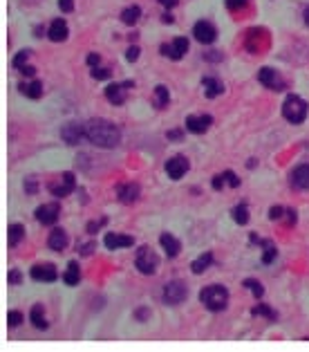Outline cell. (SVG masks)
Masks as SVG:
<instances>
[{"label":"cell","instance_id":"cell-19","mask_svg":"<svg viewBox=\"0 0 309 352\" xmlns=\"http://www.w3.org/2000/svg\"><path fill=\"white\" fill-rule=\"evenodd\" d=\"M202 87H204V92H206L208 99H215L219 92H224V83L219 79H215V76H204Z\"/></svg>","mask_w":309,"mask_h":352},{"label":"cell","instance_id":"cell-31","mask_svg":"<svg viewBox=\"0 0 309 352\" xmlns=\"http://www.w3.org/2000/svg\"><path fill=\"white\" fill-rule=\"evenodd\" d=\"M233 220L238 222V225H247L249 222V209H247V204H238L233 209Z\"/></svg>","mask_w":309,"mask_h":352},{"label":"cell","instance_id":"cell-33","mask_svg":"<svg viewBox=\"0 0 309 352\" xmlns=\"http://www.w3.org/2000/svg\"><path fill=\"white\" fill-rule=\"evenodd\" d=\"M244 287L247 289H251V294H253V296H262L264 294V287H262V283H258V281H253V278H247V281H244Z\"/></svg>","mask_w":309,"mask_h":352},{"label":"cell","instance_id":"cell-11","mask_svg":"<svg viewBox=\"0 0 309 352\" xmlns=\"http://www.w3.org/2000/svg\"><path fill=\"white\" fill-rule=\"evenodd\" d=\"M59 213H61L59 202H50V204H43L36 209V220L43 222V225H54L59 220Z\"/></svg>","mask_w":309,"mask_h":352},{"label":"cell","instance_id":"cell-42","mask_svg":"<svg viewBox=\"0 0 309 352\" xmlns=\"http://www.w3.org/2000/svg\"><path fill=\"white\" fill-rule=\"evenodd\" d=\"M59 7H61V12L70 14L74 9V0H59Z\"/></svg>","mask_w":309,"mask_h":352},{"label":"cell","instance_id":"cell-14","mask_svg":"<svg viewBox=\"0 0 309 352\" xmlns=\"http://www.w3.org/2000/svg\"><path fill=\"white\" fill-rule=\"evenodd\" d=\"M211 123H213L211 115H191V117H186V130H191L195 135H202L204 130H208Z\"/></svg>","mask_w":309,"mask_h":352},{"label":"cell","instance_id":"cell-20","mask_svg":"<svg viewBox=\"0 0 309 352\" xmlns=\"http://www.w3.org/2000/svg\"><path fill=\"white\" fill-rule=\"evenodd\" d=\"M159 245L164 247V251L168 253V258H175L177 253L182 251L180 240H177L175 236H170V234H161V236H159Z\"/></svg>","mask_w":309,"mask_h":352},{"label":"cell","instance_id":"cell-12","mask_svg":"<svg viewBox=\"0 0 309 352\" xmlns=\"http://www.w3.org/2000/svg\"><path fill=\"white\" fill-rule=\"evenodd\" d=\"M74 173H63V182L61 184H52L50 186V191H52V195H54L56 200H61V198H67V195L74 191Z\"/></svg>","mask_w":309,"mask_h":352},{"label":"cell","instance_id":"cell-47","mask_svg":"<svg viewBox=\"0 0 309 352\" xmlns=\"http://www.w3.org/2000/svg\"><path fill=\"white\" fill-rule=\"evenodd\" d=\"M222 186H224V175H215V178H213V189L219 191Z\"/></svg>","mask_w":309,"mask_h":352},{"label":"cell","instance_id":"cell-53","mask_svg":"<svg viewBox=\"0 0 309 352\" xmlns=\"http://www.w3.org/2000/svg\"><path fill=\"white\" fill-rule=\"evenodd\" d=\"M146 317H148V310H139L137 312V319H146Z\"/></svg>","mask_w":309,"mask_h":352},{"label":"cell","instance_id":"cell-24","mask_svg":"<svg viewBox=\"0 0 309 352\" xmlns=\"http://www.w3.org/2000/svg\"><path fill=\"white\" fill-rule=\"evenodd\" d=\"M7 242H9V247H16L20 240L25 238V227L23 225H18V222H14V225H9V229H7Z\"/></svg>","mask_w":309,"mask_h":352},{"label":"cell","instance_id":"cell-9","mask_svg":"<svg viewBox=\"0 0 309 352\" xmlns=\"http://www.w3.org/2000/svg\"><path fill=\"white\" fill-rule=\"evenodd\" d=\"M258 81L264 87H269V90H285V81H282L278 72L271 70V67H262V70L258 72Z\"/></svg>","mask_w":309,"mask_h":352},{"label":"cell","instance_id":"cell-41","mask_svg":"<svg viewBox=\"0 0 309 352\" xmlns=\"http://www.w3.org/2000/svg\"><path fill=\"white\" fill-rule=\"evenodd\" d=\"M125 59H128L130 63H135V61L139 59V48H137V45H133V48H130L128 52H125Z\"/></svg>","mask_w":309,"mask_h":352},{"label":"cell","instance_id":"cell-48","mask_svg":"<svg viewBox=\"0 0 309 352\" xmlns=\"http://www.w3.org/2000/svg\"><path fill=\"white\" fill-rule=\"evenodd\" d=\"M20 70H23V74L27 76V79H31V76L36 74V70H34V67H31V65H25V67H20Z\"/></svg>","mask_w":309,"mask_h":352},{"label":"cell","instance_id":"cell-22","mask_svg":"<svg viewBox=\"0 0 309 352\" xmlns=\"http://www.w3.org/2000/svg\"><path fill=\"white\" fill-rule=\"evenodd\" d=\"M47 245H50V249L54 251H63L67 247V234L63 229H54L47 238Z\"/></svg>","mask_w":309,"mask_h":352},{"label":"cell","instance_id":"cell-27","mask_svg":"<svg viewBox=\"0 0 309 352\" xmlns=\"http://www.w3.org/2000/svg\"><path fill=\"white\" fill-rule=\"evenodd\" d=\"M20 92H23L25 97H29V99H38L40 95H43V83H40V81H31L29 85H20Z\"/></svg>","mask_w":309,"mask_h":352},{"label":"cell","instance_id":"cell-13","mask_svg":"<svg viewBox=\"0 0 309 352\" xmlns=\"http://www.w3.org/2000/svg\"><path fill=\"white\" fill-rule=\"evenodd\" d=\"M186 170H188V162H186V157H170L168 162H166V173H168V178L170 180H182L186 175Z\"/></svg>","mask_w":309,"mask_h":352},{"label":"cell","instance_id":"cell-28","mask_svg":"<svg viewBox=\"0 0 309 352\" xmlns=\"http://www.w3.org/2000/svg\"><path fill=\"white\" fill-rule=\"evenodd\" d=\"M139 16H141V9L137 7V5H133V7H125L123 12H121V23H125V25H135L139 20Z\"/></svg>","mask_w":309,"mask_h":352},{"label":"cell","instance_id":"cell-4","mask_svg":"<svg viewBox=\"0 0 309 352\" xmlns=\"http://www.w3.org/2000/svg\"><path fill=\"white\" fill-rule=\"evenodd\" d=\"M186 296H188V287H186V283H182V281H170V283H166V287H164V303H168V305H180V303H184L186 301Z\"/></svg>","mask_w":309,"mask_h":352},{"label":"cell","instance_id":"cell-26","mask_svg":"<svg viewBox=\"0 0 309 352\" xmlns=\"http://www.w3.org/2000/svg\"><path fill=\"white\" fill-rule=\"evenodd\" d=\"M211 262H213V253H211V251L202 253V256L191 265V272H193V274H204V272L208 269V265H211Z\"/></svg>","mask_w":309,"mask_h":352},{"label":"cell","instance_id":"cell-7","mask_svg":"<svg viewBox=\"0 0 309 352\" xmlns=\"http://www.w3.org/2000/svg\"><path fill=\"white\" fill-rule=\"evenodd\" d=\"M193 36H195L200 43L211 45L213 40L217 38V29H215V25H211L208 20H200V23L193 27Z\"/></svg>","mask_w":309,"mask_h":352},{"label":"cell","instance_id":"cell-17","mask_svg":"<svg viewBox=\"0 0 309 352\" xmlns=\"http://www.w3.org/2000/svg\"><path fill=\"white\" fill-rule=\"evenodd\" d=\"M139 193H141L139 184H133V182L121 184V186L117 189V195H119V200H121L123 204H133V202H137Z\"/></svg>","mask_w":309,"mask_h":352},{"label":"cell","instance_id":"cell-2","mask_svg":"<svg viewBox=\"0 0 309 352\" xmlns=\"http://www.w3.org/2000/svg\"><path fill=\"white\" fill-rule=\"evenodd\" d=\"M200 301L211 312H222L229 305V289L224 285H208L200 292Z\"/></svg>","mask_w":309,"mask_h":352},{"label":"cell","instance_id":"cell-6","mask_svg":"<svg viewBox=\"0 0 309 352\" xmlns=\"http://www.w3.org/2000/svg\"><path fill=\"white\" fill-rule=\"evenodd\" d=\"M159 52H161L164 56H168V59H172V61H180L182 56H184L186 52H188V38H184V36H177V38L172 40L170 45H168V43L161 45Z\"/></svg>","mask_w":309,"mask_h":352},{"label":"cell","instance_id":"cell-38","mask_svg":"<svg viewBox=\"0 0 309 352\" xmlns=\"http://www.w3.org/2000/svg\"><path fill=\"white\" fill-rule=\"evenodd\" d=\"M222 175H224V180L229 182V186H233V189H238V186H240V180H238V175H235L233 170H224Z\"/></svg>","mask_w":309,"mask_h":352},{"label":"cell","instance_id":"cell-44","mask_svg":"<svg viewBox=\"0 0 309 352\" xmlns=\"http://www.w3.org/2000/svg\"><path fill=\"white\" fill-rule=\"evenodd\" d=\"M204 59L211 61V63H217V61H222V54L219 52H208V54H204Z\"/></svg>","mask_w":309,"mask_h":352},{"label":"cell","instance_id":"cell-50","mask_svg":"<svg viewBox=\"0 0 309 352\" xmlns=\"http://www.w3.org/2000/svg\"><path fill=\"white\" fill-rule=\"evenodd\" d=\"M182 137V130H170L168 133V139H180Z\"/></svg>","mask_w":309,"mask_h":352},{"label":"cell","instance_id":"cell-36","mask_svg":"<svg viewBox=\"0 0 309 352\" xmlns=\"http://www.w3.org/2000/svg\"><path fill=\"white\" fill-rule=\"evenodd\" d=\"M92 76L97 81H106V79H110V70H106V67H92Z\"/></svg>","mask_w":309,"mask_h":352},{"label":"cell","instance_id":"cell-54","mask_svg":"<svg viewBox=\"0 0 309 352\" xmlns=\"http://www.w3.org/2000/svg\"><path fill=\"white\" fill-rule=\"evenodd\" d=\"M302 18H305V23H307V25H309V7H307V9H305V14H302Z\"/></svg>","mask_w":309,"mask_h":352},{"label":"cell","instance_id":"cell-3","mask_svg":"<svg viewBox=\"0 0 309 352\" xmlns=\"http://www.w3.org/2000/svg\"><path fill=\"white\" fill-rule=\"evenodd\" d=\"M307 101L298 95H287L285 103H282V117L289 123H302L307 119Z\"/></svg>","mask_w":309,"mask_h":352},{"label":"cell","instance_id":"cell-16","mask_svg":"<svg viewBox=\"0 0 309 352\" xmlns=\"http://www.w3.org/2000/svg\"><path fill=\"white\" fill-rule=\"evenodd\" d=\"M103 245H106L110 251H112V249H123V247H133L135 245V238L125 236V234H108L106 238H103Z\"/></svg>","mask_w":309,"mask_h":352},{"label":"cell","instance_id":"cell-15","mask_svg":"<svg viewBox=\"0 0 309 352\" xmlns=\"http://www.w3.org/2000/svg\"><path fill=\"white\" fill-rule=\"evenodd\" d=\"M289 180H291V186H294V189H300V191L309 189V164H298V166L291 170Z\"/></svg>","mask_w":309,"mask_h":352},{"label":"cell","instance_id":"cell-52","mask_svg":"<svg viewBox=\"0 0 309 352\" xmlns=\"http://www.w3.org/2000/svg\"><path fill=\"white\" fill-rule=\"evenodd\" d=\"M161 20H164V23H168V25H170V23H175V18H172L170 14H164V16H161Z\"/></svg>","mask_w":309,"mask_h":352},{"label":"cell","instance_id":"cell-40","mask_svg":"<svg viewBox=\"0 0 309 352\" xmlns=\"http://www.w3.org/2000/svg\"><path fill=\"white\" fill-rule=\"evenodd\" d=\"M282 215H285V209H282V206H271V209H269V218L274 220V222L280 220Z\"/></svg>","mask_w":309,"mask_h":352},{"label":"cell","instance_id":"cell-23","mask_svg":"<svg viewBox=\"0 0 309 352\" xmlns=\"http://www.w3.org/2000/svg\"><path fill=\"white\" fill-rule=\"evenodd\" d=\"M63 281H65V285H78V281H81V272H78V262L76 260H70L67 262V272L63 274Z\"/></svg>","mask_w":309,"mask_h":352},{"label":"cell","instance_id":"cell-21","mask_svg":"<svg viewBox=\"0 0 309 352\" xmlns=\"http://www.w3.org/2000/svg\"><path fill=\"white\" fill-rule=\"evenodd\" d=\"M123 90H125L123 83H110L106 87V99L110 103H114V106H121V103L125 101V92Z\"/></svg>","mask_w":309,"mask_h":352},{"label":"cell","instance_id":"cell-43","mask_svg":"<svg viewBox=\"0 0 309 352\" xmlns=\"http://www.w3.org/2000/svg\"><path fill=\"white\" fill-rule=\"evenodd\" d=\"M103 225H106V218L99 220V222H90V225H87V234H97V231L101 229Z\"/></svg>","mask_w":309,"mask_h":352},{"label":"cell","instance_id":"cell-18","mask_svg":"<svg viewBox=\"0 0 309 352\" xmlns=\"http://www.w3.org/2000/svg\"><path fill=\"white\" fill-rule=\"evenodd\" d=\"M47 36H50V40H54V43L65 40L67 38V23L63 18H56L54 23L50 25V32H47Z\"/></svg>","mask_w":309,"mask_h":352},{"label":"cell","instance_id":"cell-25","mask_svg":"<svg viewBox=\"0 0 309 352\" xmlns=\"http://www.w3.org/2000/svg\"><path fill=\"white\" fill-rule=\"evenodd\" d=\"M29 321L34 323V328H38V330H47V328H50V325H47V321H45V314H43V307H40V305H34V307H31Z\"/></svg>","mask_w":309,"mask_h":352},{"label":"cell","instance_id":"cell-39","mask_svg":"<svg viewBox=\"0 0 309 352\" xmlns=\"http://www.w3.org/2000/svg\"><path fill=\"white\" fill-rule=\"evenodd\" d=\"M20 281H23L20 272H18V269H12V272H9V276H7V283H9V285H18Z\"/></svg>","mask_w":309,"mask_h":352},{"label":"cell","instance_id":"cell-8","mask_svg":"<svg viewBox=\"0 0 309 352\" xmlns=\"http://www.w3.org/2000/svg\"><path fill=\"white\" fill-rule=\"evenodd\" d=\"M31 278L38 283H54L56 278H59V272H56V267L52 265V262H43V265H34L31 267Z\"/></svg>","mask_w":309,"mask_h":352},{"label":"cell","instance_id":"cell-46","mask_svg":"<svg viewBox=\"0 0 309 352\" xmlns=\"http://www.w3.org/2000/svg\"><path fill=\"white\" fill-rule=\"evenodd\" d=\"M99 63H101V56H99V54H87V65L97 67Z\"/></svg>","mask_w":309,"mask_h":352},{"label":"cell","instance_id":"cell-35","mask_svg":"<svg viewBox=\"0 0 309 352\" xmlns=\"http://www.w3.org/2000/svg\"><path fill=\"white\" fill-rule=\"evenodd\" d=\"M20 323H23V314L12 310V312L7 314V325H9V328H16V325H20Z\"/></svg>","mask_w":309,"mask_h":352},{"label":"cell","instance_id":"cell-51","mask_svg":"<svg viewBox=\"0 0 309 352\" xmlns=\"http://www.w3.org/2000/svg\"><path fill=\"white\" fill-rule=\"evenodd\" d=\"M36 191V184H34V180H27V193H34Z\"/></svg>","mask_w":309,"mask_h":352},{"label":"cell","instance_id":"cell-37","mask_svg":"<svg viewBox=\"0 0 309 352\" xmlns=\"http://www.w3.org/2000/svg\"><path fill=\"white\" fill-rule=\"evenodd\" d=\"M227 3V9H231V12H238V9H244L247 7L249 0H224Z\"/></svg>","mask_w":309,"mask_h":352},{"label":"cell","instance_id":"cell-49","mask_svg":"<svg viewBox=\"0 0 309 352\" xmlns=\"http://www.w3.org/2000/svg\"><path fill=\"white\" fill-rule=\"evenodd\" d=\"M159 5H164L166 9H172L177 5V0H159Z\"/></svg>","mask_w":309,"mask_h":352},{"label":"cell","instance_id":"cell-1","mask_svg":"<svg viewBox=\"0 0 309 352\" xmlns=\"http://www.w3.org/2000/svg\"><path fill=\"white\" fill-rule=\"evenodd\" d=\"M85 139L99 148H114L121 142V130L108 119H90L85 123Z\"/></svg>","mask_w":309,"mask_h":352},{"label":"cell","instance_id":"cell-5","mask_svg":"<svg viewBox=\"0 0 309 352\" xmlns=\"http://www.w3.org/2000/svg\"><path fill=\"white\" fill-rule=\"evenodd\" d=\"M135 265L141 274H146V276H150V274L157 272V265H159V258L153 253V249H148V247H141L137 258H135Z\"/></svg>","mask_w":309,"mask_h":352},{"label":"cell","instance_id":"cell-10","mask_svg":"<svg viewBox=\"0 0 309 352\" xmlns=\"http://www.w3.org/2000/svg\"><path fill=\"white\" fill-rule=\"evenodd\" d=\"M85 137V126H78V123H67L61 128V139L67 146H76L81 139Z\"/></svg>","mask_w":309,"mask_h":352},{"label":"cell","instance_id":"cell-29","mask_svg":"<svg viewBox=\"0 0 309 352\" xmlns=\"http://www.w3.org/2000/svg\"><path fill=\"white\" fill-rule=\"evenodd\" d=\"M170 95H168V87L166 85H157L155 87V108H164L168 103Z\"/></svg>","mask_w":309,"mask_h":352},{"label":"cell","instance_id":"cell-34","mask_svg":"<svg viewBox=\"0 0 309 352\" xmlns=\"http://www.w3.org/2000/svg\"><path fill=\"white\" fill-rule=\"evenodd\" d=\"M29 54H31L29 50H20L18 54L14 56V67H25V63H27V59H29Z\"/></svg>","mask_w":309,"mask_h":352},{"label":"cell","instance_id":"cell-30","mask_svg":"<svg viewBox=\"0 0 309 352\" xmlns=\"http://www.w3.org/2000/svg\"><path fill=\"white\" fill-rule=\"evenodd\" d=\"M260 245L264 247L262 262H264V265H271V262L276 260V253H278V251H276V245H274V242H271V240H262V242H260Z\"/></svg>","mask_w":309,"mask_h":352},{"label":"cell","instance_id":"cell-32","mask_svg":"<svg viewBox=\"0 0 309 352\" xmlns=\"http://www.w3.org/2000/svg\"><path fill=\"white\" fill-rule=\"evenodd\" d=\"M251 312H253L255 317H258V314H260V317H267V319H269V321H276V312H274V310L269 307V305H264V303L255 305V307L251 310Z\"/></svg>","mask_w":309,"mask_h":352},{"label":"cell","instance_id":"cell-45","mask_svg":"<svg viewBox=\"0 0 309 352\" xmlns=\"http://www.w3.org/2000/svg\"><path fill=\"white\" fill-rule=\"evenodd\" d=\"M285 215H287V225H296V211L294 209H285Z\"/></svg>","mask_w":309,"mask_h":352}]
</instances>
